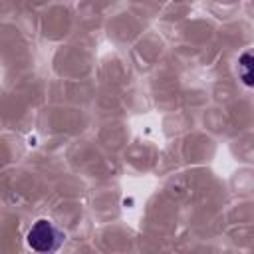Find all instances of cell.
I'll use <instances>...</instances> for the list:
<instances>
[{
  "instance_id": "obj_1",
  "label": "cell",
  "mask_w": 254,
  "mask_h": 254,
  "mask_svg": "<svg viewBox=\"0 0 254 254\" xmlns=\"http://www.w3.org/2000/svg\"><path fill=\"white\" fill-rule=\"evenodd\" d=\"M62 236L60 232L54 228V224L46 218H40L28 232V244L36 250V252H50L56 250L60 244Z\"/></svg>"
},
{
  "instance_id": "obj_2",
  "label": "cell",
  "mask_w": 254,
  "mask_h": 254,
  "mask_svg": "<svg viewBox=\"0 0 254 254\" xmlns=\"http://www.w3.org/2000/svg\"><path fill=\"white\" fill-rule=\"evenodd\" d=\"M238 67H240L242 81H244L246 85H252V54H250V52H244V54L238 58Z\"/></svg>"
}]
</instances>
